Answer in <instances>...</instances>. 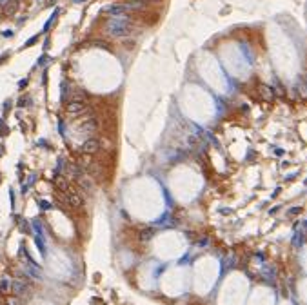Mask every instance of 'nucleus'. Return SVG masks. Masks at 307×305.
I'll return each instance as SVG.
<instances>
[{
  "mask_svg": "<svg viewBox=\"0 0 307 305\" xmlns=\"http://www.w3.org/2000/svg\"><path fill=\"white\" fill-rule=\"evenodd\" d=\"M107 33H109L111 36H127V35L131 33L129 20H127V22H124V20H113V22H109Z\"/></svg>",
  "mask_w": 307,
  "mask_h": 305,
  "instance_id": "obj_1",
  "label": "nucleus"
},
{
  "mask_svg": "<svg viewBox=\"0 0 307 305\" xmlns=\"http://www.w3.org/2000/svg\"><path fill=\"white\" fill-rule=\"evenodd\" d=\"M98 149H100V142L97 138H87L85 142L82 144V153L84 154H94Z\"/></svg>",
  "mask_w": 307,
  "mask_h": 305,
  "instance_id": "obj_2",
  "label": "nucleus"
},
{
  "mask_svg": "<svg viewBox=\"0 0 307 305\" xmlns=\"http://www.w3.org/2000/svg\"><path fill=\"white\" fill-rule=\"evenodd\" d=\"M53 183L56 185L58 191H67V189H69V182H67V178L62 176V174H56L55 180H53Z\"/></svg>",
  "mask_w": 307,
  "mask_h": 305,
  "instance_id": "obj_3",
  "label": "nucleus"
},
{
  "mask_svg": "<svg viewBox=\"0 0 307 305\" xmlns=\"http://www.w3.org/2000/svg\"><path fill=\"white\" fill-rule=\"evenodd\" d=\"M82 111H85L84 102H71V104H67V113H71V114H80Z\"/></svg>",
  "mask_w": 307,
  "mask_h": 305,
  "instance_id": "obj_4",
  "label": "nucleus"
},
{
  "mask_svg": "<svg viewBox=\"0 0 307 305\" xmlns=\"http://www.w3.org/2000/svg\"><path fill=\"white\" fill-rule=\"evenodd\" d=\"M67 203H69L71 207H80V205H82V198H80V194H77L75 191H71V193L67 194Z\"/></svg>",
  "mask_w": 307,
  "mask_h": 305,
  "instance_id": "obj_5",
  "label": "nucleus"
},
{
  "mask_svg": "<svg viewBox=\"0 0 307 305\" xmlns=\"http://www.w3.org/2000/svg\"><path fill=\"white\" fill-rule=\"evenodd\" d=\"M94 129H97V122H94V120H89V122H85V124L80 127V131H82V133H85V134L93 133Z\"/></svg>",
  "mask_w": 307,
  "mask_h": 305,
  "instance_id": "obj_6",
  "label": "nucleus"
},
{
  "mask_svg": "<svg viewBox=\"0 0 307 305\" xmlns=\"http://www.w3.org/2000/svg\"><path fill=\"white\" fill-rule=\"evenodd\" d=\"M15 9H16V2H15V0H13L11 4H7V6H6V13H7V15H13V13H15Z\"/></svg>",
  "mask_w": 307,
  "mask_h": 305,
  "instance_id": "obj_7",
  "label": "nucleus"
},
{
  "mask_svg": "<svg viewBox=\"0 0 307 305\" xmlns=\"http://www.w3.org/2000/svg\"><path fill=\"white\" fill-rule=\"evenodd\" d=\"M7 289H9V287H7V281L4 280V281H2V283H0V291H2V292H6Z\"/></svg>",
  "mask_w": 307,
  "mask_h": 305,
  "instance_id": "obj_8",
  "label": "nucleus"
},
{
  "mask_svg": "<svg viewBox=\"0 0 307 305\" xmlns=\"http://www.w3.org/2000/svg\"><path fill=\"white\" fill-rule=\"evenodd\" d=\"M38 203H40L42 209H47V207H49V203H47V202H38Z\"/></svg>",
  "mask_w": 307,
  "mask_h": 305,
  "instance_id": "obj_9",
  "label": "nucleus"
},
{
  "mask_svg": "<svg viewBox=\"0 0 307 305\" xmlns=\"http://www.w3.org/2000/svg\"><path fill=\"white\" fill-rule=\"evenodd\" d=\"M0 125H2V120H0Z\"/></svg>",
  "mask_w": 307,
  "mask_h": 305,
  "instance_id": "obj_10",
  "label": "nucleus"
}]
</instances>
